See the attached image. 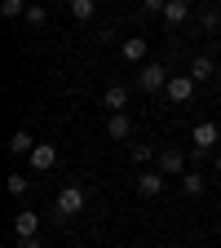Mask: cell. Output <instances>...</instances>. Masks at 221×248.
I'll return each instance as SVG.
<instances>
[{"instance_id":"cell-1","label":"cell","mask_w":221,"mask_h":248,"mask_svg":"<svg viewBox=\"0 0 221 248\" xmlns=\"http://www.w3.org/2000/svg\"><path fill=\"white\" fill-rule=\"evenodd\" d=\"M168 67H164V62H142V67H137V89L142 93H160V89H168Z\"/></svg>"},{"instance_id":"cell-2","label":"cell","mask_w":221,"mask_h":248,"mask_svg":"<svg viewBox=\"0 0 221 248\" xmlns=\"http://www.w3.org/2000/svg\"><path fill=\"white\" fill-rule=\"evenodd\" d=\"M53 213H58V222H67V217L84 213V191H80V186H62L58 200H53Z\"/></svg>"},{"instance_id":"cell-3","label":"cell","mask_w":221,"mask_h":248,"mask_svg":"<svg viewBox=\"0 0 221 248\" xmlns=\"http://www.w3.org/2000/svg\"><path fill=\"white\" fill-rule=\"evenodd\" d=\"M155 169H160L164 177H181V173H186V155L173 151V146H164V151H160V160H155Z\"/></svg>"},{"instance_id":"cell-4","label":"cell","mask_w":221,"mask_h":248,"mask_svg":"<svg viewBox=\"0 0 221 248\" xmlns=\"http://www.w3.org/2000/svg\"><path fill=\"white\" fill-rule=\"evenodd\" d=\"M160 191H164V173H160V169H142V173H137V195H142V200H155Z\"/></svg>"},{"instance_id":"cell-5","label":"cell","mask_w":221,"mask_h":248,"mask_svg":"<svg viewBox=\"0 0 221 248\" xmlns=\"http://www.w3.org/2000/svg\"><path fill=\"white\" fill-rule=\"evenodd\" d=\"M164 93H168V102H191V98H195V80H191V76H173Z\"/></svg>"},{"instance_id":"cell-6","label":"cell","mask_w":221,"mask_h":248,"mask_svg":"<svg viewBox=\"0 0 221 248\" xmlns=\"http://www.w3.org/2000/svg\"><path fill=\"white\" fill-rule=\"evenodd\" d=\"M27 160H31V169H36V173H49V169L58 164V151H53L49 142H36V151H31Z\"/></svg>"},{"instance_id":"cell-7","label":"cell","mask_w":221,"mask_h":248,"mask_svg":"<svg viewBox=\"0 0 221 248\" xmlns=\"http://www.w3.org/2000/svg\"><path fill=\"white\" fill-rule=\"evenodd\" d=\"M191 142H195V151H199V155H204V151H212V146H217V124H212V120L195 124V133H191Z\"/></svg>"},{"instance_id":"cell-8","label":"cell","mask_w":221,"mask_h":248,"mask_svg":"<svg viewBox=\"0 0 221 248\" xmlns=\"http://www.w3.org/2000/svg\"><path fill=\"white\" fill-rule=\"evenodd\" d=\"M106 138H115V142H124V138H133V120L124 115V111H115V115L106 120Z\"/></svg>"},{"instance_id":"cell-9","label":"cell","mask_w":221,"mask_h":248,"mask_svg":"<svg viewBox=\"0 0 221 248\" xmlns=\"http://www.w3.org/2000/svg\"><path fill=\"white\" fill-rule=\"evenodd\" d=\"M36 231H40V217H36V213H27V208L14 213V235H18V239H31Z\"/></svg>"},{"instance_id":"cell-10","label":"cell","mask_w":221,"mask_h":248,"mask_svg":"<svg viewBox=\"0 0 221 248\" xmlns=\"http://www.w3.org/2000/svg\"><path fill=\"white\" fill-rule=\"evenodd\" d=\"M160 18H164V27H181L186 18H191V5H186V0H168Z\"/></svg>"},{"instance_id":"cell-11","label":"cell","mask_w":221,"mask_h":248,"mask_svg":"<svg viewBox=\"0 0 221 248\" xmlns=\"http://www.w3.org/2000/svg\"><path fill=\"white\" fill-rule=\"evenodd\" d=\"M119 53H124V62L142 67V62H146V40H142V36H129V40L119 45Z\"/></svg>"},{"instance_id":"cell-12","label":"cell","mask_w":221,"mask_h":248,"mask_svg":"<svg viewBox=\"0 0 221 248\" xmlns=\"http://www.w3.org/2000/svg\"><path fill=\"white\" fill-rule=\"evenodd\" d=\"M102 107L115 115V111H124V107H129V89H124V84H111L106 93H102Z\"/></svg>"},{"instance_id":"cell-13","label":"cell","mask_w":221,"mask_h":248,"mask_svg":"<svg viewBox=\"0 0 221 248\" xmlns=\"http://www.w3.org/2000/svg\"><path fill=\"white\" fill-rule=\"evenodd\" d=\"M31 151H36V142H31V133H27V129H18V133L9 138V155H31Z\"/></svg>"},{"instance_id":"cell-14","label":"cell","mask_w":221,"mask_h":248,"mask_svg":"<svg viewBox=\"0 0 221 248\" xmlns=\"http://www.w3.org/2000/svg\"><path fill=\"white\" fill-rule=\"evenodd\" d=\"M93 14H98V0H71V18L75 22H88Z\"/></svg>"},{"instance_id":"cell-15","label":"cell","mask_w":221,"mask_h":248,"mask_svg":"<svg viewBox=\"0 0 221 248\" xmlns=\"http://www.w3.org/2000/svg\"><path fill=\"white\" fill-rule=\"evenodd\" d=\"M208 76H212V58H208V53H199V58L191 62V80L199 84V80H208Z\"/></svg>"},{"instance_id":"cell-16","label":"cell","mask_w":221,"mask_h":248,"mask_svg":"<svg viewBox=\"0 0 221 248\" xmlns=\"http://www.w3.org/2000/svg\"><path fill=\"white\" fill-rule=\"evenodd\" d=\"M181 191L186 195H204V173H191V169H186L181 173Z\"/></svg>"},{"instance_id":"cell-17","label":"cell","mask_w":221,"mask_h":248,"mask_svg":"<svg viewBox=\"0 0 221 248\" xmlns=\"http://www.w3.org/2000/svg\"><path fill=\"white\" fill-rule=\"evenodd\" d=\"M27 0H0V14H5V18H27Z\"/></svg>"},{"instance_id":"cell-18","label":"cell","mask_w":221,"mask_h":248,"mask_svg":"<svg viewBox=\"0 0 221 248\" xmlns=\"http://www.w3.org/2000/svg\"><path fill=\"white\" fill-rule=\"evenodd\" d=\"M150 160H160V155H155L146 142H137V146H133V164H137V169H150Z\"/></svg>"},{"instance_id":"cell-19","label":"cell","mask_w":221,"mask_h":248,"mask_svg":"<svg viewBox=\"0 0 221 248\" xmlns=\"http://www.w3.org/2000/svg\"><path fill=\"white\" fill-rule=\"evenodd\" d=\"M199 27H204V31H221V14H217V9H204V14H199Z\"/></svg>"},{"instance_id":"cell-20","label":"cell","mask_w":221,"mask_h":248,"mask_svg":"<svg viewBox=\"0 0 221 248\" xmlns=\"http://www.w3.org/2000/svg\"><path fill=\"white\" fill-rule=\"evenodd\" d=\"M9 195H27V173H9Z\"/></svg>"},{"instance_id":"cell-21","label":"cell","mask_w":221,"mask_h":248,"mask_svg":"<svg viewBox=\"0 0 221 248\" xmlns=\"http://www.w3.org/2000/svg\"><path fill=\"white\" fill-rule=\"evenodd\" d=\"M27 22H31V27H44V22H49L44 5H31V9H27Z\"/></svg>"},{"instance_id":"cell-22","label":"cell","mask_w":221,"mask_h":248,"mask_svg":"<svg viewBox=\"0 0 221 248\" xmlns=\"http://www.w3.org/2000/svg\"><path fill=\"white\" fill-rule=\"evenodd\" d=\"M164 5H168V0H142V9H146V14H164Z\"/></svg>"},{"instance_id":"cell-23","label":"cell","mask_w":221,"mask_h":248,"mask_svg":"<svg viewBox=\"0 0 221 248\" xmlns=\"http://www.w3.org/2000/svg\"><path fill=\"white\" fill-rule=\"evenodd\" d=\"M14 248H44V244H40V239H36V235H31V239H18V244H14Z\"/></svg>"},{"instance_id":"cell-24","label":"cell","mask_w":221,"mask_h":248,"mask_svg":"<svg viewBox=\"0 0 221 248\" xmlns=\"http://www.w3.org/2000/svg\"><path fill=\"white\" fill-rule=\"evenodd\" d=\"M217 164H221V151H217Z\"/></svg>"},{"instance_id":"cell-25","label":"cell","mask_w":221,"mask_h":248,"mask_svg":"<svg viewBox=\"0 0 221 248\" xmlns=\"http://www.w3.org/2000/svg\"><path fill=\"white\" fill-rule=\"evenodd\" d=\"M217 191H221V182H217Z\"/></svg>"},{"instance_id":"cell-26","label":"cell","mask_w":221,"mask_h":248,"mask_svg":"<svg viewBox=\"0 0 221 248\" xmlns=\"http://www.w3.org/2000/svg\"><path fill=\"white\" fill-rule=\"evenodd\" d=\"M217 5H221V0H217Z\"/></svg>"}]
</instances>
